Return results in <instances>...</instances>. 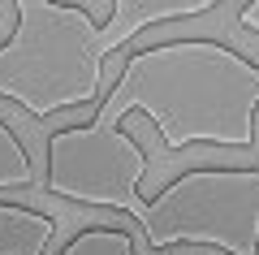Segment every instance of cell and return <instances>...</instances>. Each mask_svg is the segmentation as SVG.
<instances>
[{
  "mask_svg": "<svg viewBox=\"0 0 259 255\" xmlns=\"http://www.w3.org/2000/svg\"><path fill=\"white\" fill-rule=\"evenodd\" d=\"M156 121L168 152L233 147L250 152L259 138V61L216 39H168L139 48L100 100L95 121Z\"/></svg>",
  "mask_w": 259,
  "mask_h": 255,
  "instance_id": "cell-1",
  "label": "cell"
},
{
  "mask_svg": "<svg viewBox=\"0 0 259 255\" xmlns=\"http://www.w3.org/2000/svg\"><path fill=\"white\" fill-rule=\"evenodd\" d=\"M13 30L0 39V100L48 121L52 113L100 108L104 44L82 5L18 0Z\"/></svg>",
  "mask_w": 259,
  "mask_h": 255,
  "instance_id": "cell-2",
  "label": "cell"
},
{
  "mask_svg": "<svg viewBox=\"0 0 259 255\" xmlns=\"http://www.w3.org/2000/svg\"><path fill=\"white\" fill-rule=\"evenodd\" d=\"M143 238L151 255L182 242L221 255H259V164H203L177 173L156 191Z\"/></svg>",
  "mask_w": 259,
  "mask_h": 255,
  "instance_id": "cell-3",
  "label": "cell"
},
{
  "mask_svg": "<svg viewBox=\"0 0 259 255\" xmlns=\"http://www.w3.org/2000/svg\"><path fill=\"white\" fill-rule=\"evenodd\" d=\"M48 173L44 191L74 208H112L143 225L151 199H143L147 152L117 126H65L48 134Z\"/></svg>",
  "mask_w": 259,
  "mask_h": 255,
  "instance_id": "cell-4",
  "label": "cell"
},
{
  "mask_svg": "<svg viewBox=\"0 0 259 255\" xmlns=\"http://www.w3.org/2000/svg\"><path fill=\"white\" fill-rule=\"evenodd\" d=\"M212 9H216L212 0H112V22L100 30L104 56L121 52L130 39H139L147 26L182 22V18H203Z\"/></svg>",
  "mask_w": 259,
  "mask_h": 255,
  "instance_id": "cell-5",
  "label": "cell"
},
{
  "mask_svg": "<svg viewBox=\"0 0 259 255\" xmlns=\"http://www.w3.org/2000/svg\"><path fill=\"white\" fill-rule=\"evenodd\" d=\"M56 238V221L48 212L0 203V255H48Z\"/></svg>",
  "mask_w": 259,
  "mask_h": 255,
  "instance_id": "cell-6",
  "label": "cell"
},
{
  "mask_svg": "<svg viewBox=\"0 0 259 255\" xmlns=\"http://www.w3.org/2000/svg\"><path fill=\"white\" fill-rule=\"evenodd\" d=\"M26 186H35V164H30V152H26V143H22V138L0 121V195L26 191Z\"/></svg>",
  "mask_w": 259,
  "mask_h": 255,
  "instance_id": "cell-7",
  "label": "cell"
},
{
  "mask_svg": "<svg viewBox=\"0 0 259 255\" xmlns=\"http://www.w3.org/2000/svg\"><path fill=\"white\" fill-rule=\"evenodd\" d=\"M61 255H134V234L117 225H100V229H82L78 238L61 246Z\"/></svg>",
  "mask_w": 259,
  "mask_h": 255,
  "instance_id": "cell-8",
  "label": "cell"
},
{
  "mask_svg": "<svg viewBox=\"0 0 259 255\" xmlns=\"http://www.w3.org/2000/svg\"><path fill=\"white\" fill-rule=\"evenodd\" d=\"M238 26L246 30V35H255V39H259V0H255V5H242V9H238Z\"/></svg>",
  "mask_w": 259,
  "mask_h": 255,
  "instance_id": "cell-9",
  "label": "cell"
}]
</instances>
